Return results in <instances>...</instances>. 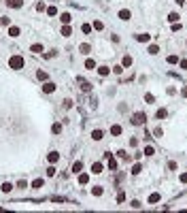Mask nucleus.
<instances>
[{
    "mask_svg": "<svg viewBox=\"0 0 187 213\" xmlns=\"http://www.w3.org/2000/svg\"><path fill=\"white\" fill-rule=\"evenodd\" d=\"M155 154V149H153V147L149 145V147H145V156H153Z\"/></svg>",
    "mask_w": 187,
    "mask_h": 213,
    "instance_id": "72a5a7b5",
    "label": "nucleus"
},
{
    "mask_svg": "<svg viewBox=\"0 0 187 213\" xmlns=\"http://www.w3.org/2000/svg\"><path fill=\"white\" fill-rule=\"evenodd\" d=\"M51 132H53V134H60V132H62V126H60V124H53Z\"/></svg>",
    "mask_w": 187,
    "mask_h": 213,
    "instance_id": "473e14b6",
    "label": "nucleus"
},
{
    "mask_svg": "<svg viewBox=\"0 0 187 213\" xmlns=\"http://www.w3.org/2000/svg\"><path fill=\"white\" fill-rule=\"evenodd\" d=\"M153 100H155V98H153V94H145V102H149V105H151Z\"/></svg>",
    "mask_w": 187,
    "mask_h": 213,
    "instance_id": "e433bc0d",
    "label": "nucleus"
},
{
    "mask_svg": "<svg viewBox=\"0 0 187 213\" xmlns=\"http://www.w3.org/2000/svg\"><path fill=\"white\" fill-rule=\"evenodd\" d=\"M102 168H104V166L100 164V162H94V164H91V173H94V175H100Z\"/></svg>",
    "mask_w": 187,
    "mask_h": 213,
    "instance_id": "423d86ee",
    "label": "nucleus"
},
{
    "mask_svg": "<svg viewBox=\"0 0 187 213\" xmlns=\"http://www.w3.org/2000/svg\"><path fill=\"white\" fill-rule=\"evenodd\" d=\"M81 30H83L85 34H89V32H91V26H89V24H83V28H81Z\"/></svg>",
    "mask_w": 187,
    "mask_h": 213,
    "instance_id": "c9c22d12",
    "label": "nucleus"
},
{
    "mask_svg": "<svg viewBox=\"0 0 187 213\" xmlns=\"http://www.w3.org/2000/svg\"><path fill=\"white\" fill-rule=\"evenodd\" d=\"M91 194H94V196H102V185H94V188H91Z\"/></svg>",
    "mask_w": 187,
    "mask_h": 213,
    "instance_id": "4be33fe9",
    "label": "nucleus"
},
{
    "mask_svg": "<svg viewBox=\"0 0 187 213\" xmlns=\"http://www.w3.org/2000/svg\"><path fill=\"white\" fill-rule=\"evenodd\" d=\"M47 15H51V17H53V15H58V9L56 7H49L47 9Z\"/></svg>",
    "mask_w": 187,
    "mask_h": 213,
    "instance_id": "f704fd0d",
    "label": "nucleus"
},
{
    "mask_svg": "<svg viewBox=\"0 0 187 213\" xmlns=\"http://www.w3.org/2000/svg\"><path fill=\"white\" fill-rule=\"evenodd\" d=\"M60 34H62V36H66V39H68V36H70V34H72V30H70V26H68V24H66V26H64V28H62V30H60Z\"/></svg>",
    "mask_w": 187,
    "mask_h": 213,
    "instance_id": "f8f14e48",
    "label": "nucleus"
},
{
    "mask_svg": "<svg viewBox=\"0 0 187 213\" xmlns=\"http://www.w3.org/2000/svg\"><path fill=\"white\" fill-rule=\"evenodd\" d=\"M168 21H172V24H177V21H179V13H170V15H168Z\"/></svg>",
    "mask_w": 187,
    "mask_h": 213,
    "instance_id": "cd10ccee",
    "label": "nucleus"
},
{
    "mask_svg": "<svg viewBox=\"0 0 187 213\" xmlns=\"http://www.w3.org/2000/svg\"><path fill=\"white\" fill-rule=\"evenodd\" d=\"M145 122H147L145 113H134V117H132V124H134V126H142Z\"/></svg>",
    "mask_w": 187,
    "mask_h": 213,
    "instance_id": "f03ea898",
    "label": "nucleus"
},
{
    "mask_svg": "<svg viewBox=\"0 0 187 213\" xmlns=\"http://www.w3.org/2000/svg\"><path fill=\"white\" fill-rule=\"evenodd\" d=\"M79 183L87 185V183H89V175H87V173H79Z\"/></svg>",
    "mask_w": 187,
    "mask_h": 213,
    "instance_id": "0eeeda50",
    "label": "nucleus"
},
{
    "mask_svg": "<svg viewBox=\"0 0 187 213\" xmlns=\"http://www.w3.org/2000/svg\"><path fill=\"white\" fill-rule=\"evenodd\" d=\"M108 73H111V68H108V66H98V75H100V77H106Z\"/></svg>",
    "mask_w": 187,
    "mask_h": 213,
    "instance_id": "4468645a",
    "label": "nucleus"
},
{
    "mask_svg": "<svg viewBox=\"0 0 187 213\" xmlns=\"http://www.w3.org/2000/svg\"><path fill=\"white\" fill-rule=\"evenodd\" d=\"M166 115H168V113H166V109H157V113H155V117H157V119H164Z\"/></svg>",
    "mask_w": 187,
    "mask_h": 213,
    "instance_id": "b1692460",
    "label": "nucleus"
},
{
    "mask_svg": "<svg viewBox=\"0 0 187 213\" xmlns=\"http://www.w3.org/2000/svg\"><path fill=\"white\" fill-rule=\"evenodd\" d=\"M81 168H83V162H75V164H72V173H75V175H79V173H81Z\"/></svg>",
    "mask_w": 187,
    "mask_h": 213,
    "instance_id": "aec40b11",
    "label": "nucleus"
},
{
    "mask_svg": "<svg viewBox=\"0 0 187 213\" xmlns=\"http://www.w3.org/2000/svg\"><path fill=\"white\" fill-rule=\"evenodd\" d=\"M132 17V13H130V11H125V9H121V11H119V19H123V21H128Z\"/></svg>",
    "mask_w": 187,
    "mask_h": 213,
    "instance_id": "1a4fd4ad",
    "label": "nucleus"
},
{
    "mask_svg": "<svg viewBox=\"0 0 187 213\" xmlns=\"http://www.w3.org/2000/svg\"><path fill=\"white\" fill-rule=\"evenodd\" d=\"M43 185H45V181H43V179H34V183H32V188H43Z\"/></svg>",
    "mask_w": 187,
    "mask_h": 213,
    "instance_id": "bb28decb",
    "label": "nucleus"
},
{
    "mask_svg": "<svg viewBox=\"0 0 187 213\" xmlns=\"http://www.w3.org/2000/svg\"><path fill=\"white\" fill-rule=\"evenodd\" d=\"M0 190H2L4 194H9L11 190H13V183H9V181H7V183H2V188H0Z\"/></svg>",
    "mask_w": 187,
    "mask_h": 213,
    "instance_id": "5701e85b",
    "label": "nucleus"
},
{
    "mask_svg": "<svg viewBox=\"0 0 187 213\" xmlns=\"http://www.w3.org/2000/svg\"><path fill=\"white\" fill-rule=\"evenodd\" d=\"M111 134H113V136H119V134H121V126H117V124L111 126Z\"/></svg>",
    "mask_w": 187,
    "mask_h": 213,
    "instance_id": "412c9836",
    "label": "nucleus"
},
{
    "mask_svg": "<svg viewBox=\"0 0 187 213\" xmlns=\"http://www.w3.org/2000/svg\"><path fill=\"white\" fill-rule=\"evenodd\" d=\"M121 66H123V68H130V66H132V58H130V56H123Z\"/></svg>",
    "mask_w": 187,
    "mask_h": 213,
    "instance_id": "dca6fc26",
    "label": "nucleus"
},
{
    "mask_svg": "<svg viewBox=\"0 0 187 213\" xmlns=\"http://www.w3.org/2000/svg\"><path fill=\"white\" fill-rule=\"evenodd\" d=\"M181 30V24H172V32H179Z\"/></svg>",
    "mask_w": 187,
    "mask_h": 213,
    "instance_id": "c03bdc74",
    "label": "nucleus"
},
{
    "mask_svg": "<svg viewBox=\"0 0 187 213\" xmlns=\"http://www.w3.org/2000/svg\"><path fill=\"white\" fill-rule=\"evenodd\" d=\"M113 73H115V75H121V73H123V66H115Z\"/></svg>",
    "mask_w": 187,
    "mask_h": 213,
    "instance_id": "ea45409f",
    "label": "nucleus"
},
{
    "mask_svg": "<svg viewBox=\"0 0 187 213\" xmlns=\"http://www.w3.org/2000/svg\"><path fill=\"white\" fill-rule=\"evenodd\" d=\"M7 4H9V7H13V9H21V4H24V2H21V0H7Z\"/></svg>",
    "mask_w": 187,
    "mask_h": 213,
    "instance_id": "ddd939ff",
    "label": "nucleus"
},
{
    "mask_svg": "<svg viewBox=\"0 0 187 213\" xmlns=\"http://www.w3.org/2000/svg\"><path fill=\"white\" fill-rule=\"evenodd\" d=\"M79 51H81V53H89V51H91V47L87 45V43H83V45L79 47Z\"/></svg>",
    "mask_w": 187,
    "mask_h": 213,
    "instance_id": "393cba45",
    "label": "nucleus"
},
{
    "mask_svg": "<svg viewBox=\"0 0 187 213\" xmlns=\"http://www.w3.org/2000/svg\"><path fill=\"white\" fill-rule=\"evenodd\" d=\"M81 87H83V92H89V90H91V85L85 83V81H83V85H81Z\"/></svg>",
    "mask_w": 187,
    "mask_h": 213,
    "instance_id": "79ce46f5",
    "label": "nucleus"
},
{
    "mask_svg": "<svg viewBox=\"0 0 187 213\" xmlns=\"http://www.w3.org/2000/svg\"><path fill=\"white\" fill-rule=\"evenodd\" d=\"M19 34H21V30L17 28V26H11V28H9V36H13V39H17Z\"/></svg>",
    "mask_w": 187,
    "mask_h": 213,
    "instance_id": "20e7f679",
    "label": "nucleus"
},
{
    "mask_svg": "<svg viewBox=\"0 0 187 213\" xmlns=\"http://www.w3.org/2000/svg\"><path fill=\"white\" fill-rule=\"evenodd\" d=\"M102 28H104V24H102L100 19H96V21H94V30H102Z\"/></svg>",
    "mask_w": 187,
    "mask_h": 213,
    "instance_id": "7c9ffc66",
    "label": "nucleus"
},
{
    "mask_svg": "<svg viewBox=\"0 0 187 213\" xmlns=\"http://www.w3.org/2000/svg\"><path fill=\"white\" fill-rule=\"evenodd\" d=\"M174 2H177V4H185L187 0H174Z\"/></svg>",
    "mask_w": 187,
    "mask_h": 213,
    "instance_id": "de8ad7c7",
    "label": "nucleus"
},
{
    "mask_svg": "<svg viewBox=\"0 0 187 213\" xmlns=\"http://www.w3.org/2000/svg\"><path fill=\"white\" fill-rule=\"evenodd\" d=\"M159 200H162V194H157V192H153V194L149 196V203H151V205H155V203H159Z\"/></svg>",
    "mask_w": 187,
    "mask_h": 213,
    "instance_id": "9d476101",
    "label": "nucleus"
},
{
    "mask_svg": "<svg viewBox=\"0 0 187 213\" xmlns=\"http://www.w3.org/2000/svg\"><path fill=\"white\" fill-rule=\"evenodd\" d=\"M166 62H168V64H179V56H174V53H172V56H168Z\"/></svg>",
    "mask_w": 187,
    "mask_h": 213,
    "instance_id": "a878e982",
    "label": "nucleus"
},
{
    "mask_svg": "<svg viewBox=\"0 0 187 213\" xmlns=\"http://www.w3.org/2000/svg\"><path fill=\"white\" fill-rule=\"evenodd\" d=\"M70 19H72L70 13H62V15H60V21H62V24H70Z\"/></svg>",
    "mask_w": 187,
    "mask_h": 213,
    "instance_id": "f3484780",
    "label": "nucleus"
},
{
    "mask_svg": "<svg viewBox=\"0 0 187 213\" xmlns=\"http://www.w3.org/2000/svg\"><path fill=\"white\" fill-rule=\"evenodd\" d=\"M53 175H56V168L49 166V168H47V177H53Z\"/></svg>",
    "mask_w": 187,
    "mask_h": 213,
    "instance_id": "4c0bfd02",
    "label": "nucleus"
},
{
    "mask_svg": "<svg viewBox=\"0 0 187 213\" xmlns=\"http://www.w3.org/2000/svg\"><path fill=\"white\" fill-rule=\"evenodd\" d=\"M102 136H104L102 130H94V132H91V139L94 141H102Z\"/></svg>",
    "mask_w": 187,
    "mask_h": 213,
    "instance_id": "2eb2a0df",
    "label": "nucleus"
},
{
    "mask_svg": "<svg viewBox=\"0 0 187 213\" xmlns=\"http://www.w3.org/2000/svg\"><path fill=\"white\" fill-rule=\"evenodd\" d=\"M36 77L41 79V81H47V73H45V70H38V73H36Z\"/></svg>",
    "mask_w": 187,
    "mask_h": 213,
    "instance_id": "2f4dec72",
    "label": "nucleus"
},
{
    "mask_svg": "<svg viewBox=\"0 0 187 213\" xmlns=\"http://www.w3.org/2000/svg\"><path fill=\"white\" fill-rule=\"evenodd\" d=\"M181 94H183V96H187V85L183 87V92H181Z\"/></svg>",
    "mask_w": 187,
    "mask_h": 213,
    "instance_id": "09e8293b",
    "label": "nucleus"
},
{
    "mask_svg": "<svg viewBox=\"0 0 187 213\" xmlns=\"http://www.w3.org/2000/svg\"><path fill=\"white\" fill-rule=\"evenodd\" d=\"M106 160H108V168H111V171H115V168H117V160H115L111 154H106Z\"/></svg>",
    "mask_w": 187,
    "mask_h": 213,
    "instance_id": "39448f33",
    "label": "nucleus"
},
{
    "mask_svg": "<svg viewBox=\"0 0 187 213\" xmlns=\"http://www.w3.org/2000/svg\"><path fill=\"white\" fill-rule=\"evenodd\" d=\"M149 39H151L149 34H136V41L138 43H149Z\"/></svg>",
    "mask_w": 187,
    "mask_h": 213,
    "instance_id": "a211bd4d",
    "label": "nucleus"
},
{
    "mask_svg": "<svg viewBox=\"0 0 187 213\" xmlns=\"http://www.w3.org/2000/svg\"><path fill=\"white\" fill-rule=\"evenodd\" d=\"M85 68H87V70H96L98 66H96V62H94V60H85Z\"/></svg>",
    "mask_w": 187,
    "mask_h": 213,
    "instance_id": "6ab92c4d",
    "label": "nucleus"
},
{
    "mask_svg": "<svg viewBox=\"0 0 187 213\" xmlns=\"http://www.w3.org/2000/svg\"><path fill=\"white\" fill-rule=\"evenodd\" d=\"M181 183H187V173H183V175H181Z\"/></svg>",
    "mask_w": 187,
    "mask_h": 213,
    "instance_id": "49530a36",
    "label": "nucleus"
},
{
    "mask_svg": "<svg viewBox=\"0 0 187 213\" xmlns=\"http://www.w3.org/2000/svg\"><path fill=\"white\" fill-rule=\"evenodd\" d=\"M149 53H151V56H157V53H159V47H157V45H151V47H149Z\"/></svg>",
    "mask_w": 187,
    "mask_h": 213,
    "instance_id": "c756f323",
    "label": "nucleus"
},
{
    "mask_svg": "<svg viewBox=\"0 0 187 213\" xmlns=\"http://www.w3.org/2000/svg\"><path fill=\"white\" fill-rule=\"evenodd\" d=\"M181 68H183V70H187V60H181Z\"/></svg>",
    "mask_w": 187,
    "mask_h": 213,
    "instance_id": "a18cd8bd",
    "label": "nucleus"
},
{
    "mask_svg": "<svg viewBox=\"0 0 187 213\" xmlns=\"http://www.w3.org/2000/svg\"><path fill=\"white\" fill-rule=\"evenodd\" d=\"M24 66H26V60L21 58V56H11L9 58V68L19 70V68H24Z\"/></svg>",
    "mask_w": 187,
    "mask_h": 213,
    "instance_id": "f257e3e1",
    "label": "nucleus"
},
{
    "mask_svg": "<svg viewBox=\"0 0 187 213\" xmlns=\"http://www.w3.org/2000/svg\"><path fill=\"white\" fill-rule=\"evenodd\" d=\"M117 156H119V158H128V154H125L123 149H119V151H117Z\"/></svg>",
    "mask_w": 187,
    "mask_h": 213,
    "instance_id": "37998d69",
    "label": "nucleus"
},
{
    "mask_svg": "<svg viewBox=\"0 0 187 213\" xmlns=\"http://www.w3.org/2000/svg\"><path fill=\"white\" fill-rule=\"evenodd\" d=\"M47 160H49V162H51V164H56V162L60 160V154H58V151H49V156H47Z\"/></svg>",
    "mask_w": 187,
    "mask_h": 213,
    "instance_id": "7ed1b4c3",
    "label": "nucleus"
},
{
    "mask_svg": "<svg viewBox=\"0 0 187 213\" xmlns=\"http://www.w3.org/2000/svg\"><path fill=\"white\" fill-rule=\"evenodd\" d=\"M153 134H155L157 139H162V134H164V132H162V128H155V130H153Z\"/></svg>",
    "mask_w": 187,
    "mask_h": 213,
    "instance_id": "58836bf2",
    "label": "nucleus"
},
{
    "mask_svg": "<svg viewBox=\"0 0 187 213\" xmlns=\"http://www.w3.org/2000/svg\"><path fill=\"white\" fill-rule=\"evenodd\" d=\"M30 51H32V53H36V56H38V53H43L45 49H43V45H38V43H34V45L30 47Z\"/></svg>",
    "mask_w": 187,
    "mask_h": 213,
    "instance_id": "9b49d317",
    "label": "nucleus"
},
{
    "mask_svg": "<svg viewBox=\"0 0 187 213\" xmlns=\"http://www.w3.org/2000/svg\"><path fill=\"white\" fill-rule=\"evenodd\" d=\"M140 171H142V166H140V164H134V166H132V171H130V173H132V175H138Z\"/></svg>",
    "mask_w": 187,
    "mask_h": 213,
    "instance_id": "c85d7f7f",
    "label": "nucleus"
},
{
    "mask_svg": "<svg viewBox=\"0 0 187 213\" xmlns=\"http://www.w3.org/2000/svg\"><path fill=\"white\" fill-rule=\"evenodd\" d=\"M123 200H125V194H123V192H119V196H117V203H123Z\"/></svg>",
    "mask_w": 187,
    "mask_h": 213,
    "instance_id": "a19ab883",
    "label": "nucleus"
},
{
    "mask_svg": "<svg viewBox=\"0 0 187 213\" xmlns=\"http://www.w3.org/2000/svg\"><path fill=\"white\" fill-rule=\"evenodd\" d=\"M43 92H47V94H51V92H56V83H49V81H47V83L43 85Z\"/></svg>",
    "mask_w": 187,
    "mask_h": 213,
    "instance_id": "6e6552de",
    "label": "nucleus"
}]
</instances>
